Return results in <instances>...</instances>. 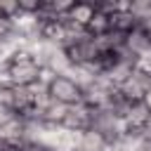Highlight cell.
Masks as SVG:
<instances>
[{
	"label": "cell",
	"instance_id": "cell-7",
	"mask_svg": "<svg viewBox=\"0 0 151 151\" xmlns=\"http://www.w3.org/2000/svg\"><path fill=\"white\" fill-rule=\"evenodd\" d=\"M106 139L97 132V130H85L80 132V144H78V151H106Z\"/></svg>",
	"mask_w": 151,
	"mask_h": 151
},
{
	"label": "cell",
	"instance_id": "cell-6",
	"mask_svg": "<svg viewBox=\"0 0 151 151\" xmlns=\"http://www.w3.org/2000/svg\"><path fill=\"white\" fill-rule=\"evenodd\" d=\"M139 26V21L132 17V12H113L111 14V31L120 33V35H127L130 31H134Z\"/></svg>",
	"mask_w": 151,
	"mask_h": 151
},
{
	"label": "cell",
	"instance_id": "cell-4",
	"mask_svg": "<svg viewBox=\"0 0 151 151\" xmlns=\"http://www.w3.org/2000/svg\"><path fill=\"white\" fill-rule=\"evenodd\" d=\"M97 14V5L94 2H90V0H76L73 5H71V9H68V19L71 21H76L78 26H83V28H87V24L92 21V17Z\"/></svg>",
	"mask_w": 151,
	"mask_h": 151
},
{
	"label": "cell",
	"instance_id": "cell-1",
	"mask_svg": "<svg viewBox=\"0 0 151 151\" xmlns=\"http://www.w3.org/2000/svg\"><path fill=\"white\" fill-rule=\"evenodd\" d=\"M50 97L64 106H76V104H83V87L68 78V76H57L52 80V85L47 87Z\"/></svg>",
	"mask_w": 151,
	"mask_h": 151
},
{
	"label": "cell",
	"instance_id": "cell-2",
	"mask_svg": "<svg viewBox=\"0 0 151 151\" xmlns=\"http://www.w3.org/2000/svg\"><path fill=\"white\" fill-rule=\"evenodd\" d=\"M90 125H92V109L85 104H76V106H68L66 118L61 123V130L85 132V130H90Z\"/></svg>",
	"mask_w": 151,
	"mask_h": 151
},
{
	"label": "cell",
	"instance_id": "cell-13",
	"mask_svg": "<svg viewBox=\"0 0 151 151\" xmlns=\"http://www.w3.org/2000/svg\"><path fill=\"white\" fill-rule=\"evenodd\" d=\"M144 104H146V109H149V111H151V90H149V92H146V97H144Z\"/></svg>",
	"mask_w": 151,
	"mask_h": 151
},
{
	"label": "cell",
	"instance_id": "cell-3",
	"mask_svg": "<svg viewBox=\"0 0 151 151\" xmlns=\"http://www.w3.org/2000/svg\"><path fill=\"white\" fill-rule=\"evenodd\" d=\"M125 47L134 57H146V54H151V35L142 26H137L134 31H130L125 35Z\"/></svg>",
	"mask_w": 151,
	"mask_h": 151
},
{
	"label": "cell",
	"instance_id": "cell-8",
	"mask_svg": "<svg viewBox=\"0 0 151 151\" xmlns=\"http://www.w3.org/2000/svg\"><path fill=\"white\" fill-rule=\"evenodd\" d=\"M17 109V87L7 80H0V111L14 116Z\"/></svg>",
	"mask_w": 151,
	"mask_h": 151
},
{
	"label": "cell",
	"instance_id": "cell-9",
	"mask_svg": "<svg viewBox=\"0 0 151 151\" xmlns=\"http://www.w3.org/2000/svg\"><path fill=\"white\" fill-rule=\"evenodd\" d=\"M92 38H99V35H106L109 31H111V14H106V12H99L97 9V14L92 17V21L87 24V28H85Z\"/></svg>",
	"mask_w": 151,
	"mask_h": 151
},
{
	"label": "cell",
	"instance_id": "cell-12",
	"mask_svg": "<svg viewBox=\"0 0 151 151\" xmlns=\"http://www.w3.org/2000/svg\"><path fill=\"white\" fill-rule=\"evenodd\" d=\"M40 9H42V0H19V12H21V14L38 17Z\"/></svg>",
	"mask_w": 151,
	"mask_h": 151
},
{
	"label": "cell",
	"instance_id": "cell-10",
	"mask_svg": "<svg viewBox=\"0 0 151 151\" xmlns=\"http://www.w3.org/2000/svg\"><path fill=\"white\" fill-rule=\"evenodd\" d=\"M12 38H17L14 19H12V17H7V14H0V42L12 40Z\"/></svg>",
	"mask_w": 151,
	"mask_h": 151
},
{
	"label": "cell",
	"instance_id": "cell-5",
	"mask_svg": "<svg viewBox=\"0 0 151 151\" xmlns=\"http://www.w3.org/2000/svg\"><path fill=\"white\" fill-rule=\"evenodd\" d=\"M149 116H151V111L146 109V104H144V101H137V104L130 106V111H127V116H125V125L132 127V130H144Z\"/></svg>",
	"mask_w": 151,
	"mask_h": 151
},
{
	"label": "cell",
	"instance_id": "cell-11",
	"mask_svg": "<svg viewBox=\"0 0 151 151\" xmlns=\"http://www.w3.org/2000/svg\"><path fill=\"white\" fill-rule=\"evenodd\" d=\"M130 12L137 21H142L151 12V0H130Z\"/></svg>",
	"mask_w": 151,
	"mask_h": 151
}]
</instances>
